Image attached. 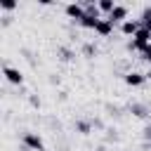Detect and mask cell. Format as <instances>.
<instances>
[{"label": "cell", "instance_id": "16", "mask_svg": "<svg viewBox=\"0 0 151 151\" xmlns=\"http://www.w3.org/2000/svg\"><path fill=\"white\" fill-rule=\"evenodd\" d=\"M142 59H144V61H149V64H151V45H149V47H146V50H144V52H142Z\"/></svg>", "mask_w": 151, "mask_h": 151}, {"label": "cell", "instance_id": "18", "mask_svg": "<svg viewBox=\"0 0 151 151\" xmlns=\"http://www.w3.org/2000/svg\"><path fill=\"white\" fill-rule=\"evenodd\" d=\"M146 78H151V73H146Z\"/></svg>", "mask_w": 151, "mask_h": 151}, {"label": "cell", "instance_id": "5", "mask_svg": "<svg viewBox=\"0 0 151 151\" xmlns=\"http://www.w3.org/2000/svg\"><path fill=\"white\" fill-rule=\"evenodd\" d=\"M142 28V24H139V19H127V21H123L120 24V31H123V35H132L134 38V33Z\"/></svg>", "mask_w": 151, "mask_h": 151}, {"label": "cell", "instance_id": "11", "mask_svg": "<svg viewBox=\"0 0 151 151\" xmlns=\"http://www.w3.org/2000/svg\"><path fill=\"white\" fill-rule=\"evenodd\" d=\"M76 127H78V132H83V134H87V132L92 130V125H90L87 120H80V123H76Z\"/></svg>", "mask_w": 151, "mask_h": 151}, {"label": "cell", "instance_id": "13", "mask_svg": "<svg viewBox=\"0 0 151 151\" xmlns=\"http://www.w3.org/2000/svg\"><path fill=\"white\" fill-rule=\"evenodd\" d=\"M132 113L142 118V116H146V109H144V106H139V104H132Z\"/></svg>", "mask_w": 151, "mask_h": 151}, {"label": "cell", "instance_id": "15", "mask_svg": "<svg viewBox=\"0 0 151 151\" xmlns=\"http://www.w3.org/2000/svg\"><path fill=\"white\" fill-rule=\"evenodd\" d=\"M61 59H66V61H68V59H73V52H71L68 47H64V50H61Z\"/></svg>", "mask_w": 151, "mask_h": 151}, {"label": "cell", "instance_id": "1", "mask_svg": "<svg viewBox=\"0 0 151 151\" xmlns=\"http://www.w3.org/2000/svg\"><path fill=\"white\" fill-rule=\"evenodd\" d=\"M24 146H26V149H31V151H42V149H45L42 137H40V134H35V132H26V134H24Z\"/></svg>", "mask_w": 151, "mask_h": 151}, {"label": "cell", "instance_id": "3", "mask_svg": "<svg viewBox=\"0 0 151 151\" xmlns=\"http://www.w3.org/2000/svg\"><path fill=\"white\" fill-rule=\"evenodd\" d=\"M2 73H5L7 83H12V85H21V83H24V73H21L19 68H14V66H5Z\"/></svg>", "mask_w": 151, "mask_h": 151}, {"label": "cell", "instance_id": "2", "mask_svg": "<svg viewBox=\"0 0 151 151\" xmlns=\"http://www.w3.org/2000/svg\"><path fill=\"white\" fill-rule=\"evenodd\" d=\"M64 9H66V17L73 19V21H78V24H80V19L85 17V7H83L80 2H68Z\"/></svg>", "mask_w": 151, "mask_h": 151}, {"label": "cell", "instance_id": "7", "mask_svg": "<svg viewBox=\"0 0 151 151\" xmlns=\"http://www.w3.org/2000/svg\"><path fill=\"white\" fill-rule=\"evenodd\" d=\"M94 31H97V33H99V35H104V38H106V35H111V33H113V24H111V21H109V19H106V17H101V19H99V24H97V28H94Z\"/></svg>", "mask_w": 151, "mask_h": 151}, {"label": "cell", "instance_id": "12", "mask_svg": "<svg viewBox=\"0 0 151 151\" xmlns=\"http://www.w3.org/2000/svg\"><path fill=\"white\" fill-rule=\"evenodd\" d=\"M83 54H85V57H92V54H97V47H94L92 42H87V45L83 47Z\"/></svg>", "mask_w": 151, "mask_h": 151}, {"label": "cell", "instance_id": "17", "mask_svg": "<svg viewBox=\"0 0 151 151\" xmlns=\"http://www.w3.org/2000/svg\"><path fill=\"white\" fill-rule=\"evenodd\" d=\"M28 101H31V106H40V99H38L35 94H31V99H28Z\"/></svg>", "mask_w": 151, "mask_h": 151}, {"label": "cell", "instance_id": "8", "mask_svg": "<svg viewBox=\"0 0 151 151\" xmlns=\"http://www.w3.org/2000/svg\"><path fill=\"white\" fill-rule=\"evenodd\" d=\"M99 19H101V17H92V14H85V17L80 19V26H83V28H90V31H94V28H97V24H99Z\"/></svg>", "mask_w": 151, "mask_h": 151}, {"label": "cell", "instance_id": "14", "mask_svg": "<svg viewBox=\"0 0 151 151\" xmlns=\"http://www.w3.org/2000/svg\"><path fill=\"white\" fill-rule=\"evenodd\" d=\"M0 7H2V9H14L17 2H14V0H0Z\"/></svg>", "mask_w": 151, "mask_h": 151}, {"label": "cell", "instance_id": "9", "mask_svg": "<svg viewBox=\"0 0 151 151\" xmlns=\"http://www.w3.org/2000/svg\"><path fill=\"white\" fill-rule=\"evenodd\" d=\"M97 7H99V12H104V14L109 17V14L116 9V2H113V0H99V2H97Z\"/></svg>", "mask_w": 151, "mask_h": 151}, {"label": "cell", "instance_id": "4", "mask_svg": "<svg viewBox=\"0 0 151 151\" xmlns=\"http://www.w3.org/2000/svg\"><path fill=\"white\" fill-rule=\"evenodd\" d=\"M106 19H109L111 24H118V21L123 24V21H127V7H125V5H116V9H113Z\"/></svg>", "mask_w": 151, "mask_h": 151}, {"label": "cell", "instance_id": "10", "mask_svg": "<svg viewBox=\"0 0 151 151\" xmlns=\"http://www.w3.org/2000/svg\"><path fill=\"white\" fill-rule=\"evenodd\" d=\"M139 24H142V28L151 31V7H146V9L142 12V19H139Z\"/></svg>", "mask_w": 151, "mask_h": 151}, {"label": "cell", "instance_id": "6", "mask_svg": "<svg viewBox=\"0 0 151 151\" xmlns=\"http://www.w3.org/2000/svg\"><path fill=\"white\" fill-rule=\"evenodd\" d=\"M144 80H146V73H139V71L125 73V85H130V87H139Z\"/></svg>", "mask_w": 151, "mask_h": 151}]
</instances>
